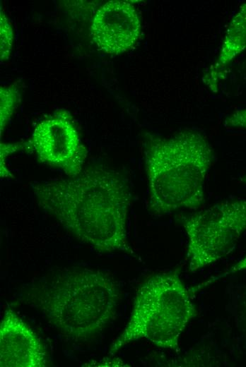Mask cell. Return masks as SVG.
Returning <instances> with one entry per match:
<instances>
[{
	"instance_id": "6da1fadb",
	"label": "cell",
	"mask_w": 246,
	"mask_h": 367,
	"mask_svg": "<svg viewBox=\"0 0 246 367\" xmlns=\"http://www.w3.org/2000/svg\"><path fill=\"white\" fill-rule=\"evenodd\" d=\"M31 186L39 207L76 239L102 253L134 255L127 232L131 194L119 172L91 167L74 176Z\"/></svg>"
},
{
	"instance_id": "7a4b0ae2",
	"label": "cell",
	"mask_w": 246,
	"mask_h": 367,
	"mask_svg": "<svg viewBox=\"0 0 246 367\" xmlns=\"http://www.w3.org/2000/svg\"><path fill=\"white\" fill-rule=\"evenodd\" d=\"M213 160L211 145L197 131L182 130L167 137L148 135L144 164L149 212L162 216L202 205Z\"/></svg>"
},
{
	"instance_id": "3957f363",
	"label": "cell",
	"mask_w": 246,
	"mask_h": 367,
	"mask_svg": "<svg viewBox=\"0 0 246 367\" xmlns=\"http://www.w3.org/2000/svg\"><path fill=\"white\" fill-rule=\"evenodd\" d=\"M33 302L64 335L86 339L113 318L119 290L113 277L89 268L66 269L42 281Z\"/></svg>"
},
{
	"instance_id": "277c9868",
	"label": "cell",
	"mask_w": 246,
	"mask_h": 367,
	"mask_svg": "<svg viewBox=\"0 0 246 367\" xmlns=\"http://www.w3.org/2000/svg\"><path fill=\"white\" fill-rule=\"evenodd\" d=\"M197 315L191 291L177 272L154 275L138 289L129 321L109 354L142 339L163 349H175L184 330Z\"/></svg>"
},
{
	"instance_id": "5b68a950",
	"label": "cell",
	"mask_w": 246,
	"mask_h": 367,
	"mask_svg": "<svg viewBox=\"0 0 246 367\" xmlns=\"http://www.w3.org/2000/svg\"><path fill=\"white\" fill-rule=\"evenodd\" d=\"M180 222L187 239L188 269L194 272L227 255L246 231V199L217 203Z\"/></svg>"
},
{
	"instance_id": "8992f818",
	"label": "cell",
	"mask_w": 246,
	"mask_h": 367,
	"mask_svg": "<svg viewBox=\"0 0 246 367\" xmlns=\"http://www.w3.org/2000/svg\"><path fill=\"white\" fill-rule=\"evenodd\" d=\"M30 144L41 162L62 169L67 176L83 170L87 150L67 111L58 110L40 121Z\"/></svg>"
},
{
	"instance_id": "52a82bcc",
	"label": "cell",
	"mask_w": 246,
	"mask_h": 367,
	"mask_svg": "<svg viewBox=\"0 0 246 367\" xmlns=\"http://www.w3.org/2000/svg\"><path fill=\"white\" fill-rule=\"evenodd\" d=\"M141 28L138 12L132 4L112 0L96 11L90 34L100 50L118 55L134 46L140 36Z\"/></svg>"
},
{
	"instance_id": "ba28073f",
	"label": "cell",
	"mask_w": 246,
	"mask_h": 367,
	"mask_svg": "<svg viewBox=\"0 0 246 367\" xmlns=\"http://www.w3.org/2000/svg\"><path fill=\"white\" fill-rule=\"evenodd\" d=\"M47 351L31 328L11 308L0 323L1 367H45Z\"/></svg>"
},
{
	"instance_id": "9c48e42d",
	"label": "cell",
	"mask_w": 246,
	"mask_h": 367,
	"mask_svg": "<svg viewBox=\"0 0 246 367\" xmlns=\"http://www.w3.org/2000/svg\"><path fill=\"white\" fill-rule=\"evenodd\" d=\"M246 49V1L242 4L230 20L218 56L206 75L204 81L212 90L218 87V80L221 78L228 66Z\"/></svg>"
},
{
	"instance_id": "30bf717a",
	"label": "cell",
	"mask_w": 246,
	"mask_h": 367,
	"mask_svg": "<svg viewBox=\"0 0 246 367\" xmlns=\"http://www.w3.org/2000/svg\"><path fill=\"white\" fill-rule=\"evenodd\" d=\"M19 101L18 89L16 85L0 88L1 136Z\"/></svg>"
},
{
	"instance_id": "8fae6325",
	"label": "cell",
	"mask_w": 246,
	"mask_h": 367,
	"mask_svg": "<svg viewBox=\"0 0 246 367\" xmlns=\"http://www.w3.org/2000/svg\"><path fill=\"white\" fill-rule=\"evenodd\" d=\"M13 40V30L4 11L0 14V58L1 63L6 61L10 56Z\"/></svg>"
},
{
	"instance_id": "7c38bea8",
	"label": "cell",
	"mask_w": 246,
	"mask_h": 367,
	"mask_svg": "<svg viewBox=\"0 0 246 367\" xmlns=\"http://www.w3.org/2000/svg\"><path fill=\"white\" fill-rule=\"evenodd\" d=\"M224 126L246 129V107L236 110L229 115L224 121Z\"/></svg>"
},
{
	"instance_id": "4fadbf2b",
	"label": "cell",
	"mask_w": 246,
	"mask_h": 367,
	"mask_svg": "<svg viewBox=\"0 0 246 367\" xmlns=\"http://www.w3.org/2000/svg\"><path fill=\"white\" fill-rule=\"evenodd\" d=\"M246 270V254L240 260H238L234 265H233L231 267H230L229 270H228L226 272H223V274L213 277L212 279L209 280V284L212 283L214 281H216L217 279H219L222 277H224L226 276H228L229 275L233 274L235 272H238L240 271Z\"/></svg>"
},
{
	"instance_id": "5bb4252c",
	"label": "cell",
	"mask_w": 246,
	"mask_h": 367,
	"mask_svg": "<svg viewBox=\"0 0 246 367\" xmlns=\"http://www.w3.org/2000/svg\"><path fill=\"white\" fill-rule=\"evenodd\" d=\"M240 313L241 315L242 320L246 325V290L242 294L240 301Z\"/></svg>"
},
{
	"instance_id": "9a60e30c",
	"label": "cell",
	"mask_w": 246,
	"mask_h": 367,
	"mask_svg": "<svg viewBox=\"0 0 246 367\" xmlns=\"http://www.w3.org/2000/svg\"><path fill=\"white\" fill-rule=\"evenodd\" d=\"M243 182L246 184V175L243 178Z\"/></svg>"
}]
</instances>
